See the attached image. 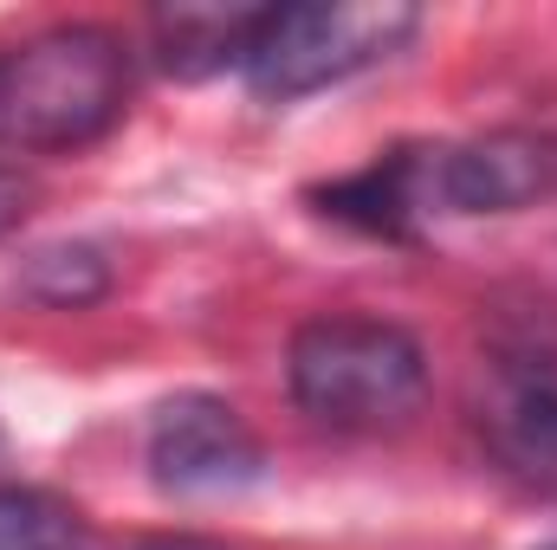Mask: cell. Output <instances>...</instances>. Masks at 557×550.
Listing matches in <instances>:
<instances>
[{
  "label": "cell",
  "mask_w": 557,
  "mask_h": 550,
  "mask_svg": "<svg viewBox=\"0 0 557 550\" xmlns=\"http://www.w3.org/2000/svg\"><path fill=\"white\" fill-rule=\"evenodd\" d=\"M267 473V447L221 396H175L149 421V479L182 499L247 492Z\"/></svg>",
  "instance_id": "277c9868"
},
{
  "label": "cell",
  "mask_w": 557,
  "mask_h": 550,
  "mask_svg": "<svg viewBox=\"0 0 557 550\" xmlns=\"http://www.w3.org/2000/svg\"><path fill=\"white\" fill-rule=\"evenodd\" d=\"M539 550H557V538H552V545H539Z\"/></svg>",
  "instance_id": "4fadbf2b"
},
{
  "label": "cell",
  "mask_w": 557,
  "mask_h": 550,
  "mask_svg": "<svg viewBox=\"0 0 557 550\" xmlns=\"http://www.w3.org/2000/svg\"><path fill=\"white\" fill-rule=\"evenodd\" d=\"M557 188V137L493 130V137L428 149V208L447 214H512Z\"/></svg>",
  "instance_id": "5b68a950"
},
{
  "label": "cell",
  "mask_w": 557,
  "mask_h": 550,
  "mask_svg": "<svg viewBox=\"0 0 557 550\" xmlns=\"http://www.w3.org/2000/svg\"><path fill=\"white\" fill-rule=\"evenodd\" d=\"M137 550H227V545H214V538H175L169 532V538H143Z\"/></svg>",
  "instance_id": "7c38bea8"
},
{
  "label": "cell",
  "mask_w": 557,
  "mask_h": 550,
  "mask_svg": "<svg viewBox=\"0 0 557 550\" xmlns=\"http://www.w3.org/2000/svg\"><path fill=\"white\" fill-rule=\"evenodd\" d=\"M267 7H169L156 13V52L175 78L240 72Z\"/></svg>",
  "instance_id": "ba28073f"
},
{
  "label": "cell",
  "mask_w": 557,
  "mask_h": 550,
  "mask_svg": "<svg viewBox=\"0 0 557 550\" xmlns=\"http://www.w3.org/2000/svg\"><path fill=\"white\" fill-rule=\"evenodd\" d=\"M318 201H324L331 221H350L363 234H389L396 240L428 214V149H389L383 162L331 182Z\"/></svg>",
  "instance_id": "52a82bcc"
},
{
  "label": "cell",
  "mask_w": 557,
  "mask_h": 550,
  "mask_svg": "<svg viewBox=\"0 0 557 550\" xmlns=\"http://www.w3.org/2000/svg\"><path fill=\"white\" fill-rule=\"evenodd\" d=\"M26 208H33V182L13 175V168H0V240L26 221Z\"/></svg>",
  "instance_id": "8fae6325"
},
{
  "label": "cell",
  "mask_w": 557,
  "mask_h": 550,
  "mask_svg": "<svg viewBox=\"0 0 557 550\" xmlns=\"http://www.w3.org/2000/svg\"><path fill=\"white\" fill-rule=\"evenodd\" d=\"M480 434L493 447V460L532 486L557 492V363L552 357H519L499 363L486 402H480Z\"/></svg>",
  "instance_id": "8992f818"
},
{
  "label": "cell",
  "mask_w": 557,
  "mask_h": 550,
  "mask_svg": "<svg viewBox=\"0 0 557 550\" xmlns=\"http://www.w3.org/2000/svg\"><path fill=\"white\" fill-rule=\"evenodd\" d=\"M0 550H85V518L39 486H0Z\"/></svg>",
  "instance_id": "9c48e42d"
},
{
  "label": "cell",
  "mask_w": 557,
  "mask_h": 550,
  "mask_svg": "<svg viewBox=\"0 0 557 550\" xmlns=\"http://www.w3.org/2000/svg\"><path fill=\"white\" fill-rule=\"evenodd\" d=\"M292 402L331 434H396L428 402V357L389 317H311L285 357Z\"/></svg>",
  "instance_id": "6da1fadb"
},
{
  "label": "cell",
  "mask_w": 557,
  "mask_h": 550,
  "mask_svg": "<svg viewBox=\"0 0 557 550\" xmlns=\"http://www.w3.org/2000/svg\"><path fill=\"white\" fill-rule=\"evenodd\" d=\"M26 285H33V298H46V304H59V311H78V304L104 298L111 273H104V260H98L91 247H59V253H46V260L26 273Z\"/></svg>",
  "instance_id": "30bf717a"
},
{
  "label": "cell",
  "mask_w": 557,
  "mask_h": 550,
  "mask_svg": "<svg viewBox=\"0 0 557 550\" xmlns=\"http://www.w3.org/2000/svg\"><path fill=\"white\" fill-rule=\"evenodd\" d=\"M421 26L416 7L403 0H311V7H267L260 33L247 46V85L260 98H305L324 85L357 78L363 65L389 59L396 46H409V33Z\"/></svg>",
  "instance_id": "3957f363"
},
{
  "label": "cell",
  "mask_w": 557,
  "mask_h": 550,
  "mask_svg": "<svg viewBox=\"0 0 557 550\" xmlns=\"http://www.w3.org/2000/svg\"><path fill=\"white\" fill-rule=\"evenodd\" d=\"M131 104V52L111 26H52L0 59V142L85 149Z\"/></svg>",
  "instance_id": "7a4b0ae2"
}]
</instances>
